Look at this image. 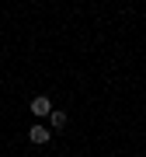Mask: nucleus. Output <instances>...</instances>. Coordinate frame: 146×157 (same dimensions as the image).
I'll list each match as a JSON object with an SVG mask.
<instances>
[{
  "mask_svg": "<svg viewBox=\"0 0 146 157\" xmlns=\"http://www.w3.org/2000/svg\"><path fill=\"white\" fill-rule=\"evenodd\" d=\"M31 115H35V119H49V115H52V101L45 98V94L31 98Z\"/></svg>",
  "mask_w": 146,
  "mask_h": 157,
  "instance_id": "obj_1",
  "label": "nucleus"
},
{
  "mask_svg": "<svg viewBox=\"0 0 146 157\" xmlns=\"http://www.w3.org/2000/svg\"><path fill=\"white\" fill-rule=\"evenodd\" d=\"M28 140H31L35 147H45V143H49V140H52V133H49V129H45L42 122H35V126L28 129Z\"/></svg>",
  "mask_w": 146,
  "mask_h": 157,
  "instance_id": "obj_2",
  "label": "nucleus"
},
{
  "mask_svg": "<svg viewBox=\"0 0 146 157\" xmlns=\"http://www.w3.org/2000/svg\"><path fill=\"white\" fill-rule=\"evenodd\" d=\"M49 122H52V129H66V122H70V115H66V112H59V108H52Z\"/></svg>",
  "mask_w": 146,
  "mask_h": 157,
  "instance_id": "obj_3",
  "label": "nucleus"
}]
</instances>
